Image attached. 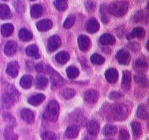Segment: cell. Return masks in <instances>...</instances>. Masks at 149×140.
<instances>
[{
    "instance_id": "cell-50",
    "label": "cell",
    "mask_w": 149,
    "mask_h": 140,
    "mask_svg": "<svg viewBox=\"0 0 149 140\" xmlns=\"http://www.w3.org/2000/svg\"><path fill=\"white\" fill-rule=\"evenodd\" d=\"M36 70L39 73L42 72V70H43V64L42 63H38L36 65Z\"/></svg>"
},
{
    "instance_id": "cell-16",
    "label": "cell",
    "mask_w": 149,
    "mask_h": 140,
    "mask_svg": "<svg viewBox=\"0 0 149 140\" xmlns=\"http://www.w3.org/2000/svg\"><path fill=\"white\" fill-rule=\"evenodd\" d=\"M100 28V25L95 18H91L86 23V30L90 33L98 32Z\"/></svg>"
},
{
    "instance_id": "cell-15",
    "label": "cell",
    "mask_w": 149,
    "mask_h": 140,
    "mask_svg": "<svg viewBox=\"0 0 149 140\" xmlns=\"http://www.w3.org/2000/svg\"><path fill=\"white\" fill-rule=\"evenodd\" d=\"M118 72L114 68H110L105 72V78L107 81L111 83H115L118 79Z\"/></svg>"
},
{
    "instance_id": "cell-38",
    "label": "cell",
    "mask_w": 149,
    "mask_h": 140,
    "mask_svg": "<svg viewBox=\"0 0 149 140\" xmlns=\"http://www.w3.org/2000/svg\"><path fill=\"white\" fill-rule=\"evenodd\" d=\"M54 6L58 11H65L68 8V0H55L54 2Z\"/></svg>"
},
{
    "instance_id": "cell-33",
    "label": "cell",
    "mask_w": 149,
    "mask_h": 140,
    "mask_svg": "<svg viewBox=\"0 0 149 140\" xmlns=\"http://www.w3.org/2000/svg\"><path fill=\"white\" fill-rule=\"evenodd\" d=\"M5 139L6 140H17L18 139V136L13 132V127H7L5 130Z\"/></svg>"
},
{
    "instance_id": "cell-10",
    "label": "cell",
    "mask_w": 149,
    "mask_h": 140,
    "mask_svg": "<svg viewBox=\"0 0 149 140\" xmlns=\"http://www.w3.org/2000/svg\"><path fill=\"white\" fill-rule=\"evenodd\" d=\"M20 70V65L17 61H11L8 64L6 72L11 77H16Z\"/></svg>"
},
{
    "instance_id": "cell-25",
    "label": "cell",
    "mask_w": 149,
    "mask_h": 140,
    "mask_svg": "<svg viewBox=\"0 0 149 140\" xmlns=\"http://www.w3.org/2000/svg\"><path fill=\"white\" fill-rule=\"evenodd\" d=\"M26 55L30 57H32L34 59H40V53H39V49L36 45H30L26 49Z\"/></svg>"
},
{
    "instance_id": "cell-18",
    "label": "cell",
    "mask_w": 149,
    "mask_h": 140,
    "mask_svg": "<svg viewBox=\"0 0 149 140\" xmlns=\"http://www.w3.org/2000/svg\"><path fill=\"white\" fill-rule=\"evenodd\" d=\"M45 97L43 94L38 93V94L33 95L28 98V103L33 106H37L41 104L42 102L45 100Z\"/></svg>"
},
{
    "instance_id": "cell-13",
    "label": "cell",
    "mask_w": 149,
    "mask_h": 140,
    "mask_svg": "<svg viewBox=\"0 0 149 140\" xmlns=\"http://www.w3.org/2000/svg\"><path fill=\"white\" fill-rule=\"evenodd\" d=\"M146 36V30L142 27H136L127 35L128 40H132L134 38H143Z\"/></svg>"
},
{
    "instance_id": "cell-35",
    "label": "cell",
    "mask_w": 149,
    "mask_h": 140,
    "mask_svg": "<svg viewBox=\"0 0 149 140\" xmlns=\"http://www.w3.org/2000/svg\"><path fill=\"white\" fill-rule=\"evenodd\" d=\"M48 85V79L43 76H39L36 79V86L39 89H45Z\"/></svg>"
},
{
    "instance_id": "cell-49",
    "label": "cell",
    "mask_w": 149,
    "mask_h": 140,
    "mask_svg": "<svg viewBox=\"0 0 149 140\" xmlns=\"http://www.w3.org/2000/svg\"><path fill=\"white\" fill-rule=\"evenodd\" d=\"M128 46L131 50L134 52L138 51L139 49H140V45L139 43H137V42H130L128 44Z\"/></svg>"
},
{
    "instance_id": "cell-29",
    "label": "cell",
    "mask_w": 149,
    "mask_h": 140,
    "mask_svg": "<svg viewBox=\"0 0 149 140\" xmlns=\"http://www.w3.org/2000/svg\"><path fill=\"white\" fill-rule=\"evenodd\" d=\"M55 59L59 64H64L68 62L69 59H70V55L67 52H60L56 55L55 56Z\"/></svg>"
},
{
    "instance_id": "cell-40",
    "label": "cell",
    "mask_w": 149,
    "mask_h": 140,
    "mask_svg": "<svg viewBox=\"0 0 149 140\" xmlns=\"http://www.w3.org/2000/svg\"><path fill=\"white\" fill-rule=\"evenodd\" d=\"M67 75L69 78L70 79H74L77 77H78L79 74V71L77 68H75V67H68L66 70Z\"/></svg>"
},
{
    "instance_id": "cell-23",
    "label": "cell",
    "mask_w": 149,
    "mask_h": 140,
    "mask_svg": "<svg viewBox=\"0 0 149 140\" xmlns=\"http://www.w3.org/2000/svg\"><path fill=\"white\" fill-rule=\"evenodd\" d=\"M136 115L139 118L142 120H147L148 118V112L145 104H141L139 105L137 111H136Z\"/></svg>"
},
{
    "instance_id": "cell-3",
    "label": "cell",
    "mask_w": 149,
    "mask_h": 140,
    "mask_svg": "<svg viewBox=\"0 0 149 140\" xmlns=\"http://www.w3.org/2000/svg\"><path fill=\"white\" fill-rule=\"evenodd\" d=\"M59 104L55 100H52L49 102L45 111L43 113L44 119L50 122H55L58 118Z\"/></svg>"
},
{
    "instance_id": "cell-52",
    "label": "cell",
    "mask_w": 149,
    "mask_h": 140,
    "mask_svg": "<svg viewBox=\"0 0 149 140\" xmlns=\"http://www.w3.org/2000/svg\"><path fill=\"white\" fill-rule=\"evenodd\" d=\"M105 140H111V139H105Z\"/></svg>"
},
{
    "instance_id": "cell-17",
    "label": "cell",
    "mask_w": 149,
    "mask_h": 140,
    "mask_svg": "<svg viewBox=\"0 0 149 140\" xmlns=\"http://www.w3.org/2000/svg\"><path fill=\"white\" fill-rule=\"evenodd\" d=\"M36 27L40 31L45 32V31L50 30L52 27V22L49 19H44V20H42V21L37 22Z\"/></svg>"
},
{
    "instance_id": "cell-30",
    "label": "cell",
    "mask_w": 149,
    "mask_h": 140,
    "mask_svg": "<svg viewBox=\"0 0 149 140\" xmlns=\"http://www.w3.org/2000/svg\"><path fill=\"white\" fill-rule=\"evenodd\" d=\"M135 81L142 87H147L148 85V80L146 75L142 74V73L137 74L135 75Z\"/></svg>"
},
{
    "instance_id": "cell-2",
    "label": "cell",
    "mask_w": 149,
    "mask_h": 140,
    "mask_svg": "<svg viewBox=\"0 0 149 140\" xmlns=\"http://www.w3.org/2000/svg\"><path fill=\"white\" fill-rule=\"evenodd\" d=\"M129 8L127 1H117L112 2L108 7V11L111 15L115 17H122L126 15Z\"/></svg>"
},
{
    "instance_id": "cell-34",
    "label": "cell",
    "mask_w": 149,
    "mask_h": 140,
    "mask_svg": "<svg viewBox=\"0 0 149 140\" xmlns=\"http://www.w3.org/2000/svg\"><path fill=\"white\" fill-rule=\"evenodd\" d=\"M131 127H132V133L135 139L139 138L141 135H142V127L141 125L138 122H132L131 123Z\"/></svg>"
},
{
    "instance_id": "cell-45",
    "label": "cell",
    "mask_w": 149,
    "mask_h": 140,
    "mask_svg": "<svg viewBox=\"0 0 149 140\" xmlns=\"http://www.w3.org/2000/svg\"><path fill=\"white\" fill-rule=\"evenodd\" d=\"M14 6H15V9L17 10V11L22 13L23 11H24V5L21 0H16L14 2Z\"/></svg>"
},
{
    "instance_id": "cell-51",
    "label": "cell",
    "mask_w": 149,
    "mask_h": 140,
    "mask_svg": "<svg viewBox=\"0 0 149 140\" xmlns=\"http://www.w3.org/2000/svg\"><path fill=\"white\" fill-rule=\"evenodd\" d=\"M31 1H35V0H31Z\"/></svg>"
},
{
    "instance_id": "cell-5",
    "label": "cell",
    "mask_w": 149,
    "mask_h": 140,
    "mask_svg": "<svg viewBox=\"0 0 149 140\" xmlns=\"http://www.w3.org/2000/svg\"><path fill=\"white\" fill-rule=\"evenodd\" d=\"M46 69H47V73L50 75L52 88L54 89L61 86L64 84V79L61 77V76L58 72L53 70L51 67L47 66L46 67Z\"/></svg>"
},
{
    "instance_id": "cell-21",
    "label": "cell",
    "mask_w": 149,
    "mask_h": 140,
    "mask_svg": "<svg viewBox=\"0 0 149 140\" xmlns=\"http://www.w3.org/2000/svg\"><path fill=\"white\" fill-rule=\"evenodd\" d=\"M11 13L9 7L7 5L1 4L0 5V18L2 20H7L11 18Z\"/></svg>"
},
{
    "instance_id": "cell-22",
    "label": "cell",
    "mask_w": 149,
    "mask_h": 140,
    "mask_svg": "<svg viewBox=\"0 0 149 140\" xmlns=\"http://www.w3.org/2000/svg\"><path fill=\"white\" fill-rule=\"evenodd\" d=\"M43 13V8L39 4H35L31 6L30 8V15L33 18H38L40 17Z\"/></svg>"
},
{
    "instance_id": "cell-8",
    "label": "cell",
    "mask_w": 149,
    "mask_h": 140,
    "mask_svg": "<svg viewBox=\"0 0 149 140\" xmlns=\"http://www.w3.org/2000/svg\"><path fill=\"white\" fill-rule=\"evenodd\" d=\"M84 99L89 104H95L98 99V93L95 89H89L84 93Z\"/></svg>"
},
{
    "instance_id": "cell-47",
    "label": "cell",
    "mask_w": 149,
    "mask_h": 140,
    "mask_svg": "<svg viewBox=\"0 0 149 140\" xmlns=\"http://www.w3.org/2000/svg\"><path fill=\"white\" fill-rule=\"evenodd\" d=\"M122 97H123V95L121 94L120 93H119V92H115V91L111 92L109 95V98L111 100H118V99L121 98Z\"/></svg>"
},
{
    "instance_id": "cell-37",
    "label": "cell",
    "mask_w": 149,
    "mask_h": 140,
    "mask_svg": "<svg viewBox=\"0 0 149 140\" xmlns=\"http://www.w3.org/2000/svg\"><path fill=\"white\" fill-rule=\"evenodd\" d=\"M100 11L102 14V21L104 24H108L109 22V17H108V7L105 4H103L101 6Z\"/></svg>"
},
{
    "instance_id": "cell-14",
    "label": "cell",
    "mask_w": 149,
    "mask_h": 140,
    "mask_svg": "<svg viewBox=\"0 0 149 140\" xmlns=\"http://www.w3.org/2000/svg\"><path fill=\"white\" fill-rule=\"evenodd\" d=\"M99 123L96 120H92L86 123V130L92 136H96L99 131Z\"/></svg>"
},
{
    "instance_id": "cell-9",
    "label": "cell",
    "mask_w": 149,
    "mask_h": 140,
    "mask_svg": "<svg viewBox=\"0 0 149 140\" xmlns=\"http://www.w3.org/2000/svg\"><path fill=\"white\" fill-rule=\"evenodd\" d=\"M78 45L80 50L86 52L89 49L91 46V42L89 38L85 35H81L78 38Z\"/></svg>"
},
{
    "instance_id": "cell-32",
    "label": "cell",
    "mask_w": 149,
    "mask_h": 140,
    "mask_svg": "<svg viewBox=\"0 0 149 140\" xmlns=\"http://www.w3.org/2000/svg\"><path fill=\"white\" fill-rule=\"evenodd\" d=\"M148 19V15H146L143 11L140 10L138 11L132 17V21L135 23H139V22H145Z\"/></svg>"
},
{
    "instance_id": "cell-48",
    "label": "cell",
    "mask_w": 149,
    "mask_h": 140,
    "mask_svg": "<svg viewBox=\"0 0 149 140\" xmlns=\"http://www.w3.org/2000/svg\"><path fill=\"white\" fill-rule=\"evenodd\" d=\"M119 137L120 140H129L130 139V134L126 130H121L120 131Z\"/></svg>"
},
{
    "instance_id": "cell-43",
    "label": "cell",
    "mask_w": 149,
    "mask_h": 140,
    "mask_svg": "<svg viewBox=\"0 0 149 140\" xmlns=\"http://www.w3.org/2000/svg\"><path fill=\"white\" fill-rule=\"evenodd\" d=\"M75 91L73 89H70V88H66V89H64L61 92V94H62L63 97L66 99H70V98H73V97L75 95Z\"/></svg>"
},
{
    "instance_id": "cell-27",
    "label": "cell",
    "mask_w": 149,
    "mask_h": 140,
    "mask_svg": "<svg viewBox=\"0 0 149 140\" xmlns=\"http://www.w3.org/2000/svg\"><path fill=\"white\" fill-rule=\"evenodd\" d=\"M33 77L30 75H24L23 76L22 78L21 79L20 81V84H21V87L24 89H29L33 83Z\"/></svg>"
},
{
    "instance_id": "cell-11",
    "label": "cell",
    "mask_w": 149,
    "mask_h": 140,
    "mask_svg": "<svg viewBox=\"0 0 149 140\" xmlns=\"http://www.w3.org/2000/svg\"><path fill=\"white\" fill-rule=\"evenodd\" d=\"M21 116L25 122L30 124L33 123L35 120V115H34L33 111L28 108L23 109L21 112Z\"/></svg>"
},
{
    "instance_id": "cell-41",
    "label": "cell",
    "mask_w": 149,
    "mask_h": 140,
    "mask_svg": "<svg viewBox=\"0 0 149 140\" xmlns=\"http://www.w3.org/2000/svg\"><path fill=\"white\" fill-rule=\"evenodd\" d=\"M91 61L95 64H97V65H101V64H103L104 63V58L102 55H98L95 53L93 54L92 56H91Z\"/></svg>"
},
{
    "instance_id": "cell-1",
    "label": "cell",
    "mask_w": 149,
    "mask_h": 140,
    "mask_svg": "<svg viewBox=\"0 0 149 140\" xmlns=\"http://www.w3.org/2000/svg\"><path fill=\"white\" fill-rule=\"evenodd\" d=\"M109 115L114 120H123L128 116V108L123 104H114L110 108Z\"/></svg>"
},
{
    "instance_id": "cell-28",
    "label": "cell",
    "mask_w": 149,
    "mask_h": 140,
    "mask_svg": "<svg viewBox=\"0 0 149 140\" xmlns=\"http://www.w3.org/2000/svg\"><path fill=\"white\" fill-rule=\"evenodd\" d=\"M79 134V129L76 126H70L67 129L65 136L68 139H75Z\"/></svg>"
},
{
    "instance_id": "cell-44",
    "label": "cell",
    "mask_w": 149,
    "mask_h": 140,
    "mask_svg": "<svg viewBox=\"0 0 149 140\" xmlns=\"http://www.w3.org/2000/svg\"><path fill=\"white\" fill-rule=\"evenodd\" d=\"M75 21H76V17L74 16V15H69V16L67 17L66 20H65V21H64V26L67 29L70 28V27L74 24Z\"/></svg>"
},
{
    "instance_id": "cell-42",
    "label": "cell",
    "mask_w": 149,
    "mask_h": 140,
    "mask_svg": "<svg viewBox=\"0 0 149 140\" xmlns=\"http://www.w3.org/2000/svg\"><path fill=\"white\" fill-rule=\"evenodd\" d=\"M42 140H56V135L52 131H45L41 134Z\"/></svg>"
},
{
    "instance_id": "cell-26",
    "label": "cell",
    "mask_w": 149,
    "mask_h": 140,
    "mask_svg": "<svg viewBox=\"0 0 149 140\" xmlns=\"http://www.w3.org/2000/svg\"><path fill=\"white\" fill-rule=\"evenodd\" d=\"M18 36H19V38H20V40H21V41H24V42L30 41V40H32V38H33L32 33L25 28H22L20 30Z\"/></svg>"
},
{
    "instance_id": "cell-46",
    "label": "cell",
    "mask_w": 149,
    "mask_h": 140,
    "mask_svg": "<svg viewBox=\"0 0 149 140\" xmlns=\"http://www.w3.org/2000/svg\"><path fill=\"white\" fill-rule=\"evenodd\" d=\"M86 8L89 12L92 13V12H94L95 10V3L93 1H90V0H88L85 4Z\"/></svg>"
},
{
    "instance_id": "cell-4",
    "label": "cell",
    "mask_w": 149,
    "mask_h": 140,
    "mask_svg": "<svg viewBox=\"0 0 149 140\" xmlns=\"http://www.w3.org/2000/svg\"><path fill=\"white\" fill-rule=\"evenodd\" d=\"M17 97H18V93L15 90V88L11 87L9 88V89H7L2 95V104L6 108H11V106H13L16 102Z\"/></svg>"
},
{
    "instance_id": "cell-24",
    "label": "cell",
    "mask_w": 149,
    "mask_h": 140,
    "mask_svg": "<svg viewBox=\"0 0 149 140\" xmlns=\"http://www.w3.org/2000/svg\"><path fill=\"white\" fill-rule=\"evenodd\" d=\"M134 68L137 71H144L148 68V63L144 58H140L135 61Z\"/></svg>"
},
{
    "instance_id": "cell-6",
    "label": "cell",
    "mask_w": 149,
    "mask_h": 140,
    "mask_svg": "<svg viewBox=\"0 0 149 140\" xmlns=\"http://www.w3.org/2000/svg\"><path fill=\"white\" fill-rule=\"evenodd\" d=\"M116 58H117L120 64H123V65H127V64H129V63L130 62V54L125 49H121V50H119L117 52Z\"/></svg>"
},
{
    "instance_id": "cell-12",
    "label": "cell",
    "mask_w": 149,
    "mask_h": 140,
    "mask_svg": "<svg viewBox=\"0 0 149 140\" xmlns=\"http://www.w3.org/2000/svg\"><path fill=\"white\" fill-rule=\"evenodd\" d=\"M17 43L13 40H10V41L7 42V43L6 44L4 52H5V54L8 56H13L17 52Z\"/></svg>"
},
{
    "instance_id": "cell-39",
    "label": "cell",
    "mask_w": 149,
    "mask_h": 140,
    "mask_svg": "<svg viewBox=\"0 0 149 140\" xmlns=\"http://www.w3.org/2000/svg\"><path fill=\"white\" fill-rule=\"evenodd\" d=\"M4 120L6 121V123L8 124V127H14L16 126V120L13 116L8 113H6L3 116Z\"/></svg>"
},
{
    "instance_id": "cell-53",
    "label": "cell",
    "mask_w": 149,
    "mask_h": 140,
    "mask_svg": "<svg viewBox=\"0 0 149 140\" xmlns=\"http://www.w3.org/2000/svg\"><path fill=\"white\" fill-rule=\"evenodd\" d=\"M4 1H7V0H4Z\"/></svg>"
},
{
    "instance_id": "cell-31",
    "label": "cell",
    "mask_w": 149,
    "mask_h": 140,
    "mask_svg": "<svg viewBox=\"0 0 149 140\" xmlns=\"http://www.w3.org/2000/svg\"><path fill=\"white\" fill-rule=\"evenodd\" d=\"M14 32V26L11 24H5L1 26V33L5 37L10 36Z\"/></svg>"
},
{
    "instance_id": "cell-19",
    "label": "cell",
    "mask_w": 149,
    "mask_h": 140,
    "mask_svg": "<svg viewBox=\"0 0 149 140\" xmlns=\"http://www.w3.org/2000/svg\"><path fill=\"white\" fill-rule=\"evenodd\" d=\"M99 42L102 45H111L115 43V38L112 36L111 34L104 33L103 34L99 39Z\"/></svg>"
},
{
    "instance_id": "cell-36",
    "label": "cell",
    "mask_w": 149,
    "mask_h": 140,
    "mask_svg": "<svg viewBox=\"0 0 149 140\" xmlns=\"http://www.w3.org/2000/svg\"><path fill=\"white\" fill-rule=\"evenodd\" d=\"M117 131V128L115 126H113V125H106L104 129H103L102 132L105 136H111L116 134Z\"/></svg>"
},
{
    "instance_id": "cell-20",
    "label": "cell",
    "mask_w": 149,
    "mask_h": 140,
    "mask_svg": "<svg viewBox=\"0 0 149 140\" xmlns=\"http://www.w3.org/2000/svg\"><path fill=\"white\" fill-rule=\"evenodd\" d=\"M122 86L125 90H129L131 85V74L130 72L125 70L123 73V78H122Z\"/></svg>"
},
{
    "instance_id": "cell-7",
    "label": "cell",
    "mask_w": 149,
    "mask_h": 140,
    "mask_svg": "<svg viewBox=\"0 0 149 140\" xmlns=\"http://www.w3.org/2000/svg\"><path fill=\"white\" fill-rule=\"evenodd\" d=\"M61 44V41L58 36L55 35V36H51L48 40V49L49 52H52L60 47Z\"/></svg>"
}]
</instances>
